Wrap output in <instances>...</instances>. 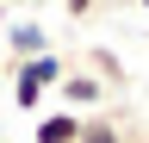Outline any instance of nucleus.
<instances>
[{
  "label": "nucleus",
  "mask_w": 149,
  "mask_h": 143,
  "mask_svg": "<svg viewBox=\"0 0 149 143\" xmlns=\"http://www.w3.org/2000/svg\"><path fill=\"white\" fill-rule=\"evenodd\" d=\"M56 6H62L68 19H93V13H100V0H56Z\"/></svg>",
  "instance_id": "nucleus-7"
},
{
  "label": "nucleus",
  "mask_w": 149,
  "mask_h": 143,
  "mask_svg": "<svg viewBox=\"0 0 149 143\" xmlns=\"http://www.w3.org/2000/svg\"><path fill=\"white\" fill-rule=\"evenodd\" d=\"M106 100H112V87L93 75V68H81V62H68V68H62V81L50 87V106H62V112H74V118L106 112Z\"/></svg>",
  "instance_id": "nucleus-2"
},
{
  "label": "nucleus",
  "mask_w": 149,
  "mask_h": 143,
  "mask_svg": "<svg viewBox=\"0 0 149 143\" xmlns=\"http://www.w3.org/2000/svg\"><path fill=\"white\" fill-rule=\"evenodd\" d=\"M6 13H37V6H50V0H0Z\"/></svg>",
  "instance_id": "nucleus-8"
},
{
  "label": "nucleus",
  "mask_w": 149,
  "mask_h": 143,
  "mask_svg": "<svg viewBox=\"0 0 149 143\" xmlns=\"http://www.w3.org/2000/svg\"><path fill=\"white\" fill-rule=\"evenodd\" d=\"M81 137V118L62 112V106H44V112H31V143H74Z\"/></svg>",
  "instance_id": "nucleus-4"
},
{
  "label": "nucleus",
  "mask_w": 149,
  "mask_h": 143,
  "mask_svg": "<svg viewBox=\"0 0 149 143\" xmlns=\"http://www.w3.org/2000/svg\"><path fill=\"white\" fill-rule=\"evenodd\" d=\"M81 68H93L106 87H124V62H118V56H106V50H87V62H81Z\"/></svg>",
  "instance_id": "nucleus-6"
},
{
  "label": "nucleus",
  "mask_w": 149,
  "mask_h": 143,
  "mask_svg": "<svg viewBox=\"0 0 149 143\" xmlns=\"http://www.w3.org/2000/svg\"><path fill=\"white\" fill-rule=\"evenodd\" d=\"M0 44H6V62H25V56H44V50H56L50 25L37 19V13H19V19L0 25Z\"/></svg>",
  "instance_id": "nucleus-3"
},
{
  "label": "nucleus",
  "mask_w": 149,
  "mask_h": 143,
  "mask_svg": "<svg viewBox=\"0 0 149 143\" xmlns=\"http://www.w3.org/2000/svg\"><path fill=\"white\" fill-rule=\"evenodd\" d=\"M137 6H143V13H149V0H137Z\"/></svg>",
  "instance_id": "nucleus-9"
},
{
  "label": "nucleus",
  "mask_w": 149,
  "mask_h": 143,
  "mask_svg": "<svg viewBox=\"0 0 149 143\" xmlns=\"http://www.w3.org/2000/svg\"><path fill=\"white\" fill-rule=\"evenodd\" d=\"M0 81H6V75H0Z\"/></svg>",
  "instance_id": "nucleus-10"
},
{
  "label": "nucleus",
  "mask_w": 149,
  "mask_h": 143,
  "mask_svg": "<svg viewBox=\"0 0 149 143\" xmlns=\"http://www.w3.org/2000/svg\"><path fill=\"white\" fill-rule=\"evenodd\" d=\"M74 143H149V137H130L118 118H106V112H93V118H81V137Z\"/></svg>",
  "instance_id": "nucleus-5"
},
{
  "label": "nucleus",
  "mask_w": 149,
  "mask_h": 143,
  "mask_svg": "<svg viewBox=\"0 0 149 143\" xmlns=\"http://www.w3.org/2000/svg\"><path fill=\"white\" fill-rule=\"evenodd\" d=\"M62 68H68L62 50H44V56H25V62H0V75H6V87H13L6 100L19 106V112H44L50 87L62 81Z\"/></svg>",
  "instance_id": "nucleus-1"
}]
</instances>
